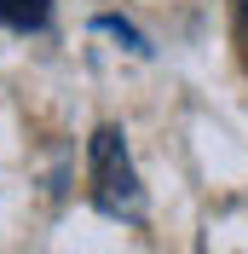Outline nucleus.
Masks as SVG:
<instances>
[{"label":"nucleus","mask_w":248,"mask_h":254,"mask_svg":"<svg viewBox=\"0 0 248 254\" xmlns=\"http://www.w3.org/2000/svg\"><path fill=\"white\" fill-rule=\"evenodd\" d=\"M93 196L104 214H122V220H139L144 214V190H139V174H133V156L116 127H98L93 133Z\"/></svg>","instance_id":"nucleus-1"},{"label":"nucleus","mask_w":248,"mask_h":254,"mask_svg":"<svg viewBox=\"0 0 248 254\" xmlns=\"http://www.w3.org/2000/svg\"><path fill=\"white\" fill-rule=\"evenodd\" d=\"M52 12V0H0V23H12V29H41Z\"/></svg>","instance_id":"nucleus-2"},{"label":"nucleus","mask_w":248,"mask_h":254,"mask_svg":"<svg viewBox=\"0 0 248 254\" xmlns=\"http://www.w3.org/2000/svg\"><path fill=\"white\" fill-rule=\"evenodd\" d=\"M237 41H243V52H248V0H237Z\"/></svg>","instance_id":"nucleus-3"}]
</instances>
